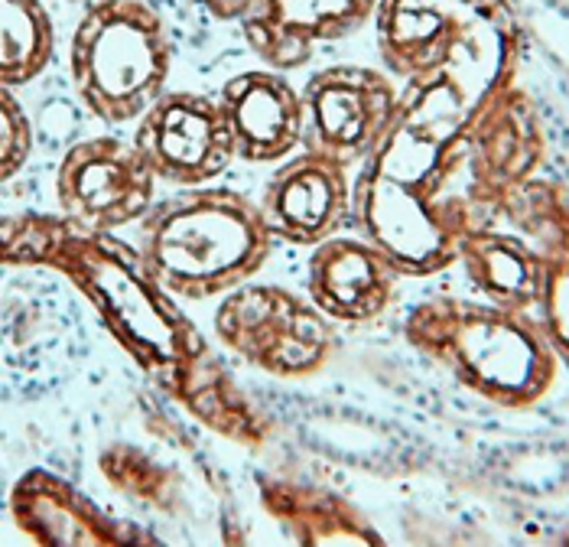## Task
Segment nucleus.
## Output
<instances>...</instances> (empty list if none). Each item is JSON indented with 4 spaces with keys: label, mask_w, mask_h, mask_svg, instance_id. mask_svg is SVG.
<instances>
[{
    "label": "nucleus",
    "mask_w": 569,
    "mask_h": 547,
    "mask_svg": "<svg viewBox=\"0 0 569 547\" xmlns=\"http://www.w3.org/2000/svg\"><path fill=\"white\" fill-rule=\"evenodd\" d=\"M375 37L395 79L433 82L469 121L518 86L525 30L511 0H381Z\"/></svg>",
    "instance_id": "nucleus-2"
},
{
    "label": "nucleus",
    "mask_w": 569,
    "mask_h": 547,
    "mask_svg": "<svg viewBox=\"0 0 569 547\" xmlns=\"http://www.w3.org/2000/svg\"><path fill=\"white\" fill-rule=\"evenodd\" d=\"M157 173L140 147L124 137H88L66 150L56 170V202L66 219L88 231L140 226L157 202Z\"/></svg>",
    "instance_id": "nucleus-10"
},
{
    "label": "nucleus",
    "mask_w": 569,
    "mask_h": 547,
    "mask_svg": "<svg viewBox=\"0 0 569 547\" xmlns=\"http://www.w3.org/2000/svg\"><path fill=\"white\" fill-rule=\"evenodd\" d=\"M7 508L17 531L40 547H128L160 541L153 531L128 525L86 496L76 483L43 466L17 476Z\"/></svg>",
    "instance_id": "nucleus-12"
},
{
    "label": "nucleus",
    "mask_w": 569,
    "mask_h": 547,
    "mask_svg": "<svg viewBox=\"0 0 569 547\" xmlns=\"http://www.w3.org/2000/svg\"><path fill=\"white\" fill-rule=\"evenodd\" d=\"M66 3H86V7H88V3H91V0H66Z\"/></svg>",
    "instance_id": "nucleus-25"
},
{
    "label": "nucleus",
    "mask_w": 569,
    "mask_h": 547,
    "mask_svg": "<svg viewBox=\"0 0 569 547\" xmlns=\"http://www.w3.org/2000/svg\"><path fill=\"white\" fill-rule=\"evenodd\" d=\"M355 177L346 163L300 150L287 157L263 186L261 212L277 241L316 248L351 226Z\"/></svg>",
    "instance_id": "nucleus-13"
},
{
    "label": "nucleus",
    "mask_w": 569,
    "mask_h": 547,
    "mask_svg": "<svg viewBox=\"0 0 569 547\" xmlns=\"http://www.w3.org/2000/svg\"><path fill=\"white\" fill-rule=\"evenodd\" d=\"M258 501L287 541L303 547L385 545L375 521L342 493L290 476H261Z\"/></svg>",
    "instance_id": "nucleus-17"
},
{
    "label": "nucleus",
    "mask_w": 569,
    "mask_h": 547,
    "mask_svg": "<svg viewBox=\"0 0 569 547\" xmlns=\"http://www.w3.org/2000/svg\"><path fill=\"white\" fill-rule=\"evenodd\" d=\"M381 0H251L238 20L258 62L277 72H297L329 43H342L365 23H375Z\"/></svg>",
    "instance_id": "nucleus-14"
},
{
    "label": "nucleus",
    "mask_w": 569,
    "mask_h": 547,
    "mask_svg": "<svg viewBox=\"0 0 569 547\" xmlns=\"http://www.w3.org/2000/svg\"><path fill=\"white\" fill-rule=\"evenodd\" d=\"M537 319L547 332V342L569 375V261L547 251V284L537 304Z\"/></svg>",
    "instance_id": "nucleus-22"
},
{
    "label": "nucleus",
    "mask_w": 569,
    "mask_h": 547,
    "mask_svg": "<svg viewBox=\"0 0 569 547\" xmlns=\"http://www.w3.org/2000/svg\"><path fill=\"white\" fill-rule=\"evenodd\" d=\"M33 157V121L27 108L17 101L13 89H3L0 98V177L13 180Z\"/></svg>",
    "instance_id": "nucleus-23"
},
{
    "label": "nucleus",
    "mask_w": 569,
    "mask_h": 547,
    "mask_svg": "<svg viewBox=\"0 0 569 547\" xmlns=\"http://www.w3.org/2000/svg\"><path fill=\"white\" fill-rule=\"evenodd\" d=\"M456 265L466 271L476 297L505 310L537 314L547 284V251L527 235L495 226L472 228L459 245Z\"/></svg>",
    "instance_id": "nucleus-18"
},
{
    "label": "nucleus",
    "mask_w": 569,
    "mask_h": 547,
    "mask_svg": "<svg viewBox=\"0 0 569 547\" xmlns=\"http://www.w3.org/2000/svg\"><path fill=\"white\" fill-rule=\"evenodd\" d=\"M505 222L527 235L537 248L569 261V186L533 177L505 209Z\"/></svg>",
    "instance_id": "nucleus-21"
},
{
    "label": "nucleus",
    "mask_w": 569,
    "mask_h": 547,
    "mask_svg": "<svg viewBox=\"0 0 569 547\" xmlns=\"http://www.w3.org/2000/svg\"><path fill=\"white\" fill-rule=\"evenodd\" d=\"M543 157L547 135L537 101L511 86L439 153V199L469 231L495 226L515 192L540 177Z\"/></svg>",
    "instance_id": "nucleus-7"
},
{
    "label": "nucleus",
    "mask_w": 569,
    "mask_h": 547,
    "mask_svg": "<svg viewBox=\"0 0 569 547\" xmlns=\"http://www.w3.org/2000/svg\"><path fill=\"white\" fill-rule=\"evenodd\" d=\"M0 258L7 268L66 277L128 359L216 437L244 450H261L273 437L270 417L241 391L137 245L114 231H88L62 212H13L3 216Z\"/></svg>",
    "instance_id": "nucleus-1"
},
{
    "label": "nucleus",
    "mask_w": 569,
    "mask_h": 547,
    "mask_svg": "<svg viewBox=\"0 0 569 547\" xmlns=\"http://www.w3.org/2000/svg\"><path fill=\"white\" fill-rule=\"evenodd\" d=\"M137 248L179 300H212L254 280L273 235L261 202L228 186H186L140 219Z\"/></svg>",
    "instance_id": "nucleus-5"
},
{
    "label": "nucleus",
    "mask_w": 569,
    "mask_h": 547,
    "mask_svg": "<svg viewBox=\"0 0 569 547\" xmlns=\"http://www.w3.org/2000/svg\"><path fill=\"white\" fill-rule=\"evenodd\" d=\"M133 143L157 180L176 189L216 182L238 160L221 101L202 91H163L137 121Z\"/></svg>",
    "instance_id": "nucleus-11"
},
{
    "label": "nucleus",
    "mask_w": 569,
    "mask_h": 547,
    "mask_svg": "<svg viewBox=\"0 0 569 547\" xmlns=\"http://www.w3.org/2000/svg\"><path fill=\"white\" fill-rule=\"evenodd\" d=\"M224 118L231 125L238 160L244 163H283L303 150V95L293 89L287 72L244 69L219 91Z\"/></svg>",
    "instance_id": "nucleus-16"
},
{
    "label": "nucleus",
    "mask_w": 569,
    "mask_h": 547,
    "mask_svg": "<svg viewBox=\"0 0 569 547\" xmlns=\"http://www.w3.org/2000/svg\"><path fill=\"white\" fill-rule=\"evenodd\" d=\"M400 280L403 274L391 258L358 231H339L309 248L307 294L332 322L361 326L381 319L395 307Z\"/></svg>",
    "instance_id": "nucleus-15"
},
{
    "label": "nucleus",
    "mask_w": 569,
    "mask_h": 547,
    "mask_svg": "<svg viewBox=\"0 0 569 547\" xmlns=\"http://www.w3.org/2000/svg\"><path fill=\"white\" fill-rule=\"evenodd\" d=\"M173 43L143 0H91L69 43V79L101 125H137L167 91Z\"/></svg>",
    "instance_id": "nucleus-6"
},
{
    "label": "nucleus",
    "mask_w": 569,
    "mask_h": 547,
    "mask_svg": "<svg viewBox=\"0 0 569 547\" xmlns=\"http://www.w3.org/2000/svg\"><path fill=\"white\" fill-rule=\"evenodd\" d=\"M189 3L212 13L216 20H241L251 7V0H189Z\"/></svg>",
    "instance_id": "nucleus-24"
},
{
    "label": "nucleus",
    "mask_w": 569,
    "mask_h": 547,
    "mask_svg": "<svg viewBox=\"0 0 569 547\" xmlns=\"http://www.w3.org/2000/svg\"><path fill=\"white\" fill-rule=\"evenodd\" d=\"M98 469L114 493L147 511L176 515L182 508V476L137 444H108L98 454Z\"/></svg>",
    "instance_id": "nucleus-20"
},
{
    "label": "nucleus",
    "mask_w": 569,
    "mask_h": 547,
    "mask_svg": "<svg viewBox=\"0 0 569 547\" xmlns=\"http://www.w3.org/2000/svg\"><path fill=\"white\" fill-rule=\"evenodd\" d=\"M303 95V150L358 170L391 131L400 86L371 66H326L312 72Z\"/></svg>",
    "instance_id": "nucleus-9"
},
{
    "label": "nucleus",
    "mask_w": 569,
    "mask_h": 547,
    "mask_svg": "<svg viewBox=\"0 0 569 547\" xmlns=\"http://www.w3.org/2000/svg\"><path fill=\"white\" fill-rule=\"evenodd\" d=\"M403 339L459 388L501 410L537 408L557 385L560 362L537 314L482 297H430L403 319Z\"/></svg>",
    "instance_id": "nucleus-4"
},
{
    "label": "nucleus",
    "mask_w": 569,
    "mask_h": 547,
    "mask_svg": "<svg viewBox=\"0 0 569 547\" xmlns=\"http://www.w3.org/2000/svg\"><path fill=\"white\" fill-rule=\"evenodd\" d=\"M56 30L43 0H0V82L23 89L49 69Z\"/></svg>",
    "instance_id": "nucleus-19"
},
{
    "label": "nucleus",
    "mask_w": 569,
    "mask_h": 547,
    "mask_svg": "<svg viewBox=\"0 0 569 547\" xmlns=\"http://www.w3.org/2000/svg\"><path fill=\"white\" fill-rule=\"evenodd\" d=\"M212 326L231 356L270 378L297 381L319 375L336 352L332 319L309 294L258 277L219 297Z\"/></svg>",
    "instance_id": "nucleus-8"
},
{
    "label": "nucleus",
    "mask_w": 569,
    "mask_h": 547,
    "mask_svg": "<svg viewBox=\"0 0 569 547\" xmlns=\"http://www.w3.org/2000/svg\"><path fill=\"white\" fill-rule=\"evenodd\" d=\"M456 137L400 91L391 131L355 173L351 228L403 277L420 280L452 268L469 235L433 192L437 157Z\"/></svg>",
    "instance_id": "nucleus-3"
}]
</instances>
